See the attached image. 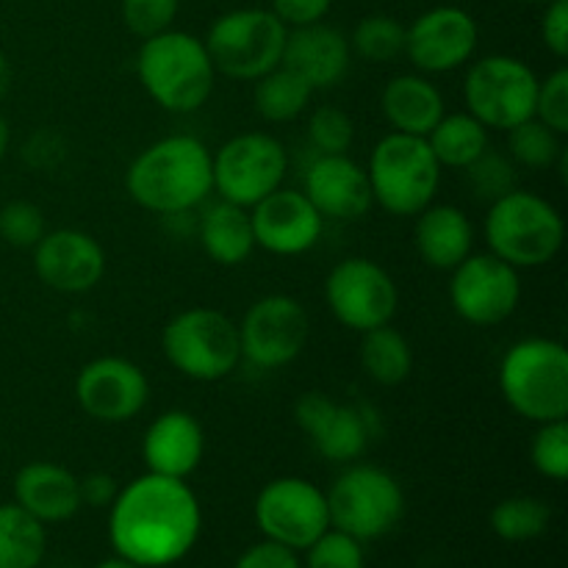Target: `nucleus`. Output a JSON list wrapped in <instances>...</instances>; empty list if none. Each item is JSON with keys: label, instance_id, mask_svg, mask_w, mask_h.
Here are the masks:
<instances>
[{"label": "nucleus", "instance_id": "1", "mask_svg": "<svg viewBox=\"0 0 568 568\" xmlns=\"http://www.w3.org/2000/svg\"><path fill=\"white\" fill-rule=\"evenodd\" d=\"M109 510L111 547L142 568L183 560L203 530L200 499L189 483L153 471L120 488Z\"/></svg>", "mask_w": 568, "mask_h": 568}, {"label": "nucleus", "instance_id": "2", "mask_svg": "<svg viewBox=\"0 0 568 568\" xmlns=\"http://www.w3.org/2000/svg\"><path fill=\"white\" fill-rule=\"evenodd\" d=\"M125 189L139 209L164 216L186 214L214 192L211 150L189 133L159 139L131 161Z\"/></svg>", "mask_w": 568, "mask_h": 568}, {"label": "nucleus", "instance_id": "3", "mask_svg": "<svg viewBox=\"0 0 568 568\" xmlns=\"http://www.w3.org/2000/svg\"><path fill=\"white\" fill-rule=\"evenodd\" d=\"M136 75L148 98L170 114H192L214 94L216 70L203 39L186 31H161L142 39Z\"/></svg>", "mask_w": 568, "mask_h": 568}, {"label": "nucleus", "instance_id": "4", "mask_svg": "<svg viewBox=\"0 0 568 568\" xmlns=\"http://www.w3.org/2000/svg\"><path fill=\"white\" fill-rule=\"evenodd\" d=\"M499 392L521 419L547 425L568 416V349L555 338L510 344L499 361Z\"/></svg>", "mask_w": 568, "mask_h": 568}, {"label": "nucleus", "instance_id": "5", "mask_svg": "<svg viewBox=\"0 0 568 568\" xmlns=\"http://www.w3.org/2000/svg\"><path fill=\"white\" fill-rule=\"evenodd\" d=\"M488 253L514 270H538L555 261L564 250L566 222L547 197L527 189H514L488 205L486 214Z\"/></svg>", "mask_w": 568, "mask_h": 568}, {"label": "nucleus", "instance_id": "6", "mask_svg": "<svg viewBox=\"0 0 568 568\" xmlns=\"http://www.w3.org/2000/svg\"><path fill=\"white\" fill-rule=\"evenodd\" d=\"M442 164L422 136L386 133L366 166L372 200L392 216H416L436 200Z\"/></svg>", "mask_w": 568, "mask_h": 568}, {"label": "nucleus", "instance_id": "7", "mask_svg": "<svg viewBox=\"0 0 568 568\" xmlns=\"http://www.w3.org/2000/svg\"><path fill=\"white\" fill-rule=\"evenodd\" d=\"M161 349L172 369L197 383L225 381L242 364L239 325L227 314L205 305L172 316L161 333Z\"/></svg>", "mask_w": 568, "mask_h": 568}, {"label": "nucleus", "instance_id": "8", "mask_svg": "<svg viewBox=\"0 0 568 568\" xmlns=\"http://www.w3.org/2000/svg\"><path fill=\"white\" fill-rule=\"evenodd\" d=\"M286 37L288 28L270 9L244 6L216 17L203 42L216 72L253 83L281 67Z\"/></svg>", "mask_w": 568, "mask_h": 568}, {"label": "nucleus", "instance_id": "9", "mask_svg": "<svg viewBox=\"0 0 568 568\" xmlns=\"http://www.w3.org/2000/svg\"><path fill=\"white\" fill-rule=\"evenodd\" d=\"M325 497L331 527L358 541L383 538L399 525L405 514L403 486L381 466H347Z\"/></svg>", "mask_w": 568, "mask_h": 568}, {"label": "nucleus", "instance_id": "10", "mask_svg": "<svg viewBox=\"0 0 568 568\" xmlns=\"http://www.w3.org/2000/svg\"><path fill=\"white\" fill-rule=\"evenodd\" d=\"M541 78L516 55L494 53L471 61L464 78L466 111L488 131H505L536 116Z\"/></svg>", "mask_w": 568, "mask_h": 568}, {"label": "nucleus", "instance_id": "11", "mask_svg": "<svg viewBox=\"0 0 568 568\" xmlns=\"http://www.w3.org/2000/svg\"><path fill=\"white\" fill-rule=\"evenodd\" d=\"M211 161L214 192L242 209H253L266 194L281 189L288 175V153L272 133H239L211 153Z\"/></svg>", "mask_w": 568, "mask_h": 568}, {"label": "nucleus", "instance_id": "12", "mask_svg": "<svg viewBox=\"0 0 568 568\" xmlns=\"http://www.w3.org/2000/svg\"><path fill=\"white\" fill-rule=\"evenodd\" d=\"M325 303L338 325L355 333L392 325L399 308V288L386 266L372 258H344L325 281Z\"/></svg>", "mask_w": 568, "mask_h": 568}, {"label": "nucleus", "instance_id": "13", "mask_svg": "<svg viewBox=\"0 0 568 568\" xmlns=\"http://www.w3.org/2000/svg\"><path fill=\"white\" fill-rule=\"evenodd\" d=\"M255 525L270 541L305 552L322 532L331 530L325 491L305 477H277L255 499Z\"/></svg>", "mask_w": 568, "mask_h": 568}, {"label": "nucleus", "instance_id": "14", "mask_svg": "<svg viewBox=\"0 0 568 568\" xmlns=\"http://www.w3.org/2000/svg\"><path fill=\"white\" fill-rule=\"evenodd\" d=\"M449 303L455 314L475 327H497L521 303L519 270L494 253H471L449 277Z\"/></svg>", "mask_w": 568, "mask_h": 568}, {"label": "nucleus", "instance_id": "15", "mask_svg": "<svg viewBox=\"0 0 568 568\" xmlns=\"http://www.w3.org/2000/svg\"><path fill=\"white\" fill-rule=\"evenodd\" d=\"M311 336V320L303 303L288 294L255 300L239 322L242 358L258 369H281L303 355Z\"/></svg>", "mask_w": 568, "mask_h": 568}, {"label": "nucleus", "instance_id": "16", "mask_svg": "<svg viewBox=\"0 0 568 568\" xmlns=\"http://www.w3.org/2000/svg\"><path fill=\"white\" fill-rule=\"evenodd\" d=\"M294 419L316 453L331 464L358 460L381 433L377 414L369 405H342L322 392L303 394L294 405Z\"/></svg>", "mask_w": 568, "mask_h": 568}, {"label": "nucleus", "instance_id": "17", "mask_svg": "<svg viewBox=\"0 0 568 568\" xmlns=\"http://www.w3.org/2000/svg\"><path fill=\"white\" fill-rule=\"evenodd\" d=\"M480 44V26L460 6H433L405 26V55L425 75H444L469 64Z\"/></svg>", "mask_w": 568, "mask_h": 568}, {"label": "nucleus", "instance_id": "18", "mask_svg": "<svg viewBox=\"0 0 568 568\" xmlns=\"http://www.w3.org/2000/svg\"><path fill=\"white\" fill-rule=\"evenodd\" d=\"M75 399L83 414L103 425L136 419L150 399V383L142 366L120 355L94 358L78 372Z\"/></svg>", "mask_w": 568, "mask_h": 568}, {"label": "nucleus", "instance_id": "19", "mask_svg": "<svg viewBox=\"0 0 568 568\" xmlns=\"http://www.w3.org/2000/svg\"><path fill=\"white\" fill-rule=\"evenodd\" d=\"M250 222L255 247L281 258L311 253L325 231V216L314 209L305 192L283 186L250 209Z\"/></svg>", "mask_w": 568, "mask_h": 568}, {"label": "nucleus", "instance_id": "20", "mask_svg": "<svg viewBox=\"0 0 568 568\" xmlns=\"http://www.w3.org/2000/svg\"><path fill=\"white\" fill-rule=\"evenodd\" d=\"M33 272L59 294H87L103 281L105 250L78 227L48 231L33 247Z\"/></svg>", "mask_w": 568, "mask_h": 568}, {"label": "nucleus", "instance_id": "21", "mask_svg": "<svg viewBox=\"0 0 568 568\" xmlns=\"http://www.w3.org/2000/svg\"><path fill=\"white\" fill-rule=\"evenodd\" d=\"M305 197L325 220L358 222L375 205L369 178L347 153L316 155L305 172Z\"/></svg>", "mask_w": 568, "mask_h": 568}, {"label": "nucleus", "instance_id": "22", "mask_svg": "<svg viewBox=\"0 0 568 568\" xmlns=\"http://www.w3.org/2000/svg\"><path fill=\"white\" fill-rule=\"evenodd\" d=\"M203 455V425L189 410H164L144 430L142 460L153 475L186 480L200 469Z\"/></svg>", "mask_w": 568, "mask_h": 568}, {"label": "nucleus", "instance_id": "23", "mask_svg": "<svg viewBox=\"0 0 568 568\" xmlns=\"http://www.w3.org/2000/svg\"><path fill=\"white\" fill-rule=\"evenodd\" d=\"M353 61L349 39L327 22L288 28L283 67L297 72L311 89H333L344 81Z\"/></svg>", "mask_w": 568, "mask_h": 568}, {"label": "nucleus", "instance_id": "24", "mask_svg": "<svg viewBox=\"0 0 568 568\" xmlns=\"http://www.w3.org/2000/svg\"><path fill=\"white\" fill-rule=\"evenodd\" d=\"M14 503L42 525L70 521L83 508L78 477L53 460H33L17 471Z\"/></svg>", "mask_w": 568, "mask_h": 568}, {"label": "nucleus", "instance_id": "25", "mask_svg": "<svg viewBox=\"0 0 568 568\" xmlns=\"http://www.w3.org/2000/svg\"><path fill=\"white\" fill-rule=\"evenodd\" d=\"M414 244L430 270L453 272L475 247V225L458 205L430 203L416 214Z\"/></svg>", "mask_w": 568, "mask_h": 568}, {"label": "nucleus", "instance_id": "26", "mask_svg": "<svg viewBox=\"0 0 568 568\" xmlns=\"http://www.w3.org/2000/svg\"><path fill=\"white\" fill-rule=\"evenodd\" d=\"M381 111L394 133L425 139L433 125L447 114V105L442 89L430 78L422 72H403L383 87Z\"/></svg>", "mask_w": 568, "mask_h": 568}, {"label": "nucleus", "instance_id": "27", "mask_svg": "<svg viewBox=\"0 0 568 568\" xmlns=\"http://www.w3.org/2000/svg\"><path fill=\"white\" fill-rule=\"evenodd\" d=\"M200 244L203 253L220 266H239L253 255L255 236L250 209L216 200L200 216Z\"/></svg>", "mask_w": 568, "mask_h": 568}, {"label": "nucleus", "instance_id": "28", "mask_svg": "<svg viewBox=\"0 0 568 568\" xmlns=\"http://www.w3.org/2000/svg\"><path fill=\"white\" fill-rule=\"evenodd\" d=\"M425 142L442 164V170H466L471 161H477L491 148L488 128L480 120H475L469 111L444 114L427 133Z\"/></svg>", "mask_w": 568, "mask_h": 568}, {"label": "nucleus", "instance_id": "29", "mask_svg": "<svg viewBox=\"0 0 568 568\" xmlns=\"http://www.w3.org/2000/svg\"><path fill=\"white\" fill-rule=\"evenodd\" d=\"M361 369L377 386H399L414 372V349L392 325L361 333Z\"/></svg>", "mask_w": 568, "mask_h": 568}, {"label": "nucleus", "instance_id": "30", "mask_svg": "<svg viewBox=\"0 0 568 568\" xmlns=\"http://www.w3.org/2000/svg\"><path fill=\"white\" fill-rule=\"evenodd\" d=\"M253 105L258 111L261 120L266 122H294L308 111L314 89L303 81L294 70L288 67H275L258 81H253Z\"/></svg>", "mask_w": 568, "mask_h": 568}, {"label": "nucleus", "instance_id": "31", "mask_svg": "<svg viewBox=\"0 0 568 568\" xmlns=\"http://www.w3.org/2000/svg\"><path fill=\"white\" fill-rule=\"evenodd\" d=\"M48 552L42 521L17 503L0 505V568H39Z\"/></svg>", "mask_w": 568, "mask_h": 568}, {"label": "nucleus", "instance_id": "32", "mask_svg": "<svg viewBox=\"0 0 568 568\" xmlns=\"http://www.w3.org/2000/svg\"><path fill=\"white\" fill-rule=\"evenodd\" d=\"M508 150L510 161L516 166H525V170L532 172L552 170V166L560 164V155L566 153L564 142H560V133H555L552 128H547L536 116L525 120L521 125L510 128Z\"/></svg>", "mask_w": 568, "mask_h": 568}, {"label": "nucleus", "instance_id": "33", "mask_svg": "<svg viewBox=\"0 0 568 568\" xmlns=\"http://www.w3.org/2000/svg\"><path fill=\"white\" fill-rule=\"evenodd\" d=\"M549 527L547 503L536 497H508L494 505L491 530L503 541L521 544L532 541Z\"/></svg>", "mask_w": 568, "mask_h": 568}, {"label": "nucleus", "instance_id": "34", "mask_svg": "<svg viewBox=\"0 0 568 568\" xmlns=\"http://www.w3.org/2000/svg\"><path fill=\"white\" fill-rule=\"evenodd\" d=\"M349 50L369 64H388L405 55V26L388 14H369L355 26Z\"/></svg>", "mask_w": 568, "mask_h": 568}, {"label": "nucleus", "instance_id": "35", "mask_svg": "<svg viewBox=\"0 0 568 568\" xmlns=\"http://www.w3.org/2000/svg\"><path fill=\"white\" fill-rule=\"evenodd\" d=\"M466 181H469L471 194L477 200H486V203H494L503 194L514 192L516 186V164L510 161V155L494 153L491 148L480 155L477 161H471L466 166Z\"/></svg>", "mask_w": 568, "mask_h": 568}, {"label": "nucleus", "instance_id": "36", "mask_svg": "<svg viewBox=\"0 0 568 568\" xmlns=\"http://www.w3.org/2000/svg\"><path fill=\"white\" fill-rule=\"evenodd\" d=\"M308 139L316 155L347 153L355 142V122L338 105H320L308 116Z\"/></svg>", "mask_w": 568, "mask_h": 568}, {"label": "nucleus", "instance_id": "37", "mask_svg": "<svg viewBox=\"0 0 568 568\" xmlns=\"http://www.w3.org/2000/svg\"><path fill=\"white\" fill-rule=\"evenodd\" d=\"M530 460L541 477L552 483H566L568 477V422H547L538 425L530 444Z\"/></svg>", "mask_w": 568, "mask_h": 568}, {"label": "nucleus", "instance_id": "38", "mask_svg": "<svg viewBox=\"0 0 568 568\" xmlns=\"http://www.w3.org/2000/svg\"><path fill=\"white\" fill-rule=\"evenodd\" d=\"M44 233H48V225H44V214L37 203H28V200H9V203L0 209V239H3L9 247L33 250Z\"/></svg>", "mask_w": 568, "mask_h": 568}, {"label": "nucleus", "instance_id": "39", "mask_svg": "<svg viewBox=\"0 0 568 568\" xmlns=\"http://www.w3.org/2000/svg\"><path fill=\"white\" fill-rule=\"evenodd\" d=\"M364 541L336 530V527L322 532L305 549V568H364Z\"/></svg>", "mask_w": 568, "mask_h": 568}, {"label": "nucleus", "instance_id": "40", "mask_svg": "<svg viewBox=\"0 0 568 568\" xmlns=\"http://www.w3.org/2000/svg\"><path fill=\"white\" fill-rule=\"evenodd\" d=\"M122 22L139 39L170 31L181 11V0H122Z\"/></svg>", "mask_w": 568, "mask_h": 568}, {"label": "nucleus", "instance_id": "41", "mask_svg": "<svg viewBox=\"0 0 568 568\" xmlns=\"http://www.w3.org/2000/svg\"><path fill=\"white\" fill-rule=\"evenodd\" d=\"M536 120L552 128L555 133L566 136L568 133V70L558 67L538 83L536 98Z\"/></svg>", "mask_w": 568, "mask_h": 568}, {"label": "nucleus", "instance_id": "42", "mask_svg": "<svg viewBox=\"0 0 568 568\" xmlns=\"http://www.w3.org/2000/svg\"><path fill=\"white\" fill-rule=\"evenodd\" d=\"M331 6L333 0H272L270 11L286 28H303L325 22Z\"/></svg>", "mask_w": 568, "mask_h": 568}, {"label": "nucleus", "instance_id": "43", "mask_svg": "<svg viewBox=\"0 0 568 568\" xmlns=\"http://www.w3.org/2000/svg\"><path fill=\"white\" fill-rule=\"evenodd\" d=\"M541 42L555 59L568 55V0H549L541 17Z\"/></svg>", "mask_w": 568, "mask_h": 568}, {"label": "nucleus", "instance_id": "44", "mask_svg": "<svg viewBox=\"0 0 568 568\" xmlns=\"http://www.w3.org/2000/svg\"><path fill=\"white\" fill-rule=\"evenodd\" d=\"M233 568H303V566H300V558L294 549L264 538V541L244 549L242 558L236 560V566Z\"/></svg>", "mask_w": 568, "mask_h": 568}, {"label": "nucleus", "instance_id": "45", "mask_svg": "<svg viewBox=\"0 0 568 568\" xmlns=\"http://www.w3.org/2000/svg\"><path fill=\"white\" fill-rule=\"evenodd\" d=\"M78 486H81V505H87V508H111V503L120 494L116 480L105 475V471H92V475L78 477Z\"/></svg>", "mask_w": 568, "mask_h": 568}, {"label": "nucleus", "instance_id": "46", "mask_svg": "<svg viewBox=\"0 0 568 568\" xmlns=\"http://www.w3.org/2000/svg\"><path fill=\"white\" fill-rule=\"evenodd\" d=\"M11 81H14V72H11L9 55L0 50V103L6 100V94L11 92Z\"/></svg>", "mask_w": 568, "mask_h": 568}, {"label": "nucleus", "instance_id": "47", "mask_svg": "<svg viewBox=\"0 0 568 568\" xmlns=\"http://www.w3.org/2000/svg\"><path fill=\"white\" fill-rule=\"evenodd\" d=\"M9 144H11V128L9 122H6V116L0 114V161H3L6 153H9Z\"/></svg>", "mask_w": 568, "mask_h": 568}, {"label": "nucleus", "instance_id": "48", "mask_svg": "<svg viewBox=\"0 0 568 568\" xmlns=\"http://www.w3.org/2000/svg\"><path fill=\"white\" fill-rule=\"evenodd\" d=\"M98 568H142V566L131 564V560H125V558H120V555H116V558L103 560V564H100Z\"/></svg>", "mask_w": 568, "mask_h": 568}, {"label": "nucleus", "instance_id": "49", "mask_svg": "<svg viewBox=\"0 0 568 568\" xmlns=\"http://www.w3.org/2000/svg\"><path fill=\"white\" fill-rule=\"evenodd\" d=\"M519 3H532V6H547L549 0H519Z\"/></svg>", "mask_w": 568, "mask_h": 568}]
</instances>
